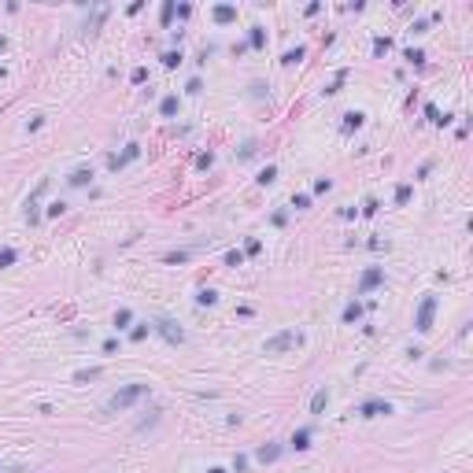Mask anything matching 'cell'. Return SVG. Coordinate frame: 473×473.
Segmentation results:
<instances>
[{
	"label": "cell",
	"instance_id": "cell-8",
	"mask_svg": "<svg viewBox=\"0 0 473 473\" xmlns=\"http://www.w3.org/2000/svg\"><path fill=\"white\" fill-rule=\"evenodd\" d=\"M281 451H285L281 444H262V448H255V458H259V462H278Z\"/></svg>",
	"mask_w": 473,
	"mask_h": 473
},
{
	"label": "cell",
	"instance_id": "cell-5",
	"mask_svg": "<svg viewBox=\"0 0 473 473\" xmlns=\"http://www.w3.org/2000/svg\"><path fill=\"white\" fill-rule=\"evenodd\" d=\"M381 414H392V403L388 400H366V403H358V418H381Z\"/></svg>",
	"mask_w": 473,
	"mask_h": 473
},
{
	"label": "cell",
	"instance_id": "cell-25",
	"mask_svg": "<svg viewBox=\"0 0 473 473\" xmlns=\"http://www.w3.org/2000/svg\"><path fill=\"white\" fill-rule=\"evenodd\" d=\"M240 262H244V252H226V266H240Z\"/></svg>",
	"mask_w": 473,
	"mask_h": 473
},
{
	"label": "cell",
	"instance_id": "cell-35",
	"mask_svg": "<svg viewBox=\"0 0 473 473\" xmlns=\"http://www.w3.org/2000/svg\"><path fill=\"white\" fill-rule=\"evenodd\" d=\"M166 262H188V252H170Z\"/></svg>",
	"mask_w": 473,
	"mask_h": 473
},
{
	"label": "cell",
	"instance_id": "cell-27",
	"mask_svg": "<svg viewBox=\"0 0 473 473\" xmlns=\"http://www.w3.org/2000/svg\"><path fill=\"white\" fill-rule=\"evenodd\" d=\"M292 207H296V211H304V207H310V196H307V192H296V196H292Z\"/></svg>",
	"mask_w": 473,
	"mask_h": 473
},
{
	"label": "cell",
	"instance_id": "cell-41",
	"mask_svg": "<svg viewBox=\"0 0 473 473\" xmlns=\"http://www.w3.org/2000/svg\"><path fill=\"white\" fill-rule=\"evenodd\" d=\"M211 473H226V470H211Z\"/></svg>",
	"mask_w": 473,
	"mask_h": 473
},
{
	"label": "cell",
	"instance_id": "cell-7",
	"mask_svg": "<svg viewBox=\"0 0 473 473\" xmlns=\"http://www.w3.org/2000/svg\"><path fill=\"white\" fill-rule=\"evenodd\" d=\"M140 156V144H126V152H122V156H111V170H122V166H126V163H134V159Z\"/></svg>",
	"mask_w": 473,
	"mask_h": 473
},
{
	"label": "cell",
	"instance_id": "cell-28",
	"mask_svg": "<svg viewBox=\"0 0 473 473\" xmlns=\"http://www.w3.org/2000/svg\"><path fill=\"white\" fill-rule=\"evenodd\" d=\"M300 60H304V48H292V52H285V60H281V63L292 67V63H300Z\"/></svg>",
	"mask_w": 473,
	"mask_h": 473
},
{
	"label": "cell",
	"instance_id": "cell-3",
	"mask_svg": "<svg viewBox=\"0 0 473 473\" xmlns=\"http://www.w3.org/2000/svg\"><path fill=\"white\" fill-rule=\"evenodd\" d=\"M296 344H300L296 329H281L278 336H270L266 344H262V352H266V355H281V352H288V348H296Z\"/></svg>",
	"mask_w": 473,
	"mask_h": 473
},
{
	"label": "cell",
	"instance_id": "cell-40",
	"mask_svg": "<svg viewBox=\"0 0 473 473\" xmlns=\"http://www.w3.org/2000/svg\"><path fill=\"white\" fill-rule=\"evenodd\" d=\"M4 48H8V41H4V37H0V52H4Z\"/></svg>",
	"mask_w": 473,
	"mask_h": 473
},
{
	"label": "cell",
	"instance_id": "cell-38",
	"mask_svg": "<svg viewBox=\"0 0 473 473\" xmlns=\"http://www.w3.org/2000/svg\"><path fill=\"white\" fill-rule=\"evenodd\" d=\"M185 89H188V92H200V89H204V82H200V78H188Z\"/></svg>",
	"mask_w": 473,
	"mask_h": 473
},
{
	"label": "cell",
	"instance_id": "cell-14",
	"mask_svg": "<svg viewBox=\"0 0 473 473\" xmlns=\"http://www.w3.org/2000/svg\"><path fill=\"white\" fill-rule=\"evenodd\" d=\"M104 18H108V4H100V8H96V12H92V18H89V26H85V30H89V34H92V30H96V26L104 22Z\"/></svg>",
	"mask_w": 473,
	"mask_h": 473
},
{
	"label": "cell",
	"instance_id": "cell-21",
	"mask_svg": "<svg viewBox=\"0 0 473 473\" xmlns=\"http://www.w3.org/2000/svg\"><path fill=\"white\" fill-rule=\"evenodd\" d=\"M130 322H134V310H130V307H122L118 314H115V329H126Z\"/></svg>",
	"mask_w": 473,
	"mask_h": 473
},
{
	"label": "cell",
	"instance_id": "cell-29",
	"mask_svg": "<svg viewBox=\"0 0 473 473\" xmlns=\"http://www.w3.org/2000/svg\"><path fill=\"white\" fill-rule=\"evenodd\" d=\"M159 18H163V26H170V18H174V0H166V4H163V12H159Z\"/></svg>",
	"mask_w": 473,
	"mask_h": 473
},
{
	"label": "cell",
	"instance_id": "cell-36",
	"mask_svg": "<svg viewBox=\"0 0 473 473\" xmlns=\"http://www.w3.org/2000/svg\"><path fill=\"white\" fill-rule=\"evenodd\" d=\"M377 207H381V204H377V200H374V196H370V200H366V204H362V214H377Z\"/></svg>",
	"mask_w": 473,
	"mask_h": 473
},
{
	"label": "cell",
	"instance_id": "cell-30",
	"mask_svg": "<svg viewBox=\"0 0 473 473\" xmlns=\"http://www.w3.org/2000/svg\"><path fill=\"white\" fill-rule=\"evenodd\" d=\"M388 48H392V41H388V37H377V41H374V52H377V56H384Z\"/></svg>",
	"mask_w": 473,
	"mask_h": 473
},
{
	"label": "cell",
	"instance_id": "cell-24",
	"mask_svg": "<svg viewBox=\"0 0 473 473\" xmlns=\"http://www.w3.org/2000/svg\"><path fill=\"white\" fill-rule=\"evenodd\" d=\"M148 329H152L148 322H140V326H134V329H130V340H144V336H148Z\"/></svg>",
	"mask_w": 473,
	"mask_h": 473
},
{
	"label": "cell",
	"instance_id": "cell-26",
	"mask_svg": "<svg viewBox=\"0 0 473 473\" xmlns=\"http://www.w3.org/2000/svg\"><path fill=\"white\" fill-rule=\"evenodd\" d=\"M178 63H182V52H178V48H170V52L163 56V67H178Z\"/></svg>",
	"mask_w": 473,
	"mask_h": 473
},
{
	"label": "cell",
	"instance_id": "cell-9",
	"mask_svg": "<svg viewBox=\"0 0 473 473\" xmlns=\"http://www.w3.org/2000/svg\"><path fill=\"white\" fill-rule=\"evenodd\" d=\"M292 451H307L310 448V425H304V429H296L292 432V444H288Z\"/></svg>",
	"mask_w": 473,
	"mask_h": 473
},
{
	"label": "cell",
	"instance_id": "cell-22",
	"mask_svg": "<svg viewBox=\"0 0 473 473\" xmlns=\"http://www.w3.org/2000/svg\"><path fill=\"white\" fill-rule=\"evenodd\" d=\"M358 318H362V307H358V304H348V307H344V322H358Z\"/></svg>",
	"mask_w": 473,
	"mask_h": 473
},
{
	"label": "cell",
	"instance_id": "cell-34",
	"mask_svg": "<svg viewBox=\"0 0 473 473\" xmlns=\"http://www.w3.org/2000/svg\"><path fill=\"white\" fill-rule=\"evenodd\" d=\"M329 188H333V182H329V178H318V182H314V192H329Z\"/></svg>",
	"mask_w": 473,
	"mask_h": 473
},
{
	"label": "cell",
	"instance_id": "cell-2",
	"mask_svg": "<svg viewBox=\"0 0 473 473\" xmlns=\"http://www.w3.org/2000/svg\"><path fill=\"white\" fill-rule=\"evenodd\" d=\"M152 329H156V333L166 340V344H174V348H178V344H185V329L178 326L174 318H166V314H159V318L152 322Z\"/></svg>",
	"mask_w": 473,
	"mask_h": 473
},
{
	"label": "cell",
	"instance_id": "cell-37",
	"mask_svg": "<svg viewBox=\"0 0 473 473\" xmlns=\"http://www.w3.org/2000/svg\"><path fill=\"white\" fill-rule=\"evenodd\" d=\"M410 30H414V34H425V30H429V18H418V22H414Z\"/></svg>",
	"mask_w": 473,
	"mask_h": 473
},
{
	"label": "cell",
	"instance_id": "cell-32",
	"mask_svg": "<svg viewBox=\"0 0 473 473\" xmlns=\"http://www.w3.org/2000/svg\"><path fill=\"white\" fill-rule=\"evenodd\" d=\"M130 82H134V85H144V82H148V70H144V67H137L134 74H130Z\"/></svg>",
	"mask_w": 473,
	"mask_h": 473
},
{
	"label": "cell",
	"instance_id": "cell-1",
	"mask_svg": "<svg viewBox=\"0 0 473 473\" xmlns=\"http://www.w3.org/2000/svg\"><path fill=\"white\" fill-rule=\"evenodd\" d=\"M148 396V384H140V381H134V384H126V388H118L115 396H111L108 403H104V410L108 414H118V410H130L134 403H140Z\"/></svg>",
	"mask_w": 473,
	"mask_h": 473
},
{
	"label": "cell",
	"instance_id": "cell-12",
	"mask_svg": "<svg viewBox=\"0 0 473 473\" xmlns=\"http://www.w3.org/2000/svg\"><path fill=\"white\" fill-rule=\"evenodd\" d=\"M326 403H329V392L326 388L314 392V400H310V414H322V410H326Z\"/></svg>",
	"mask_w": 473,
	"mask_h": 473
},
{
	"label": "cell",
	"instance_id": "cell-16",
	"mask_svg": "<svg viewBox=\"0 0 473 473\" xmlns=\"http://www.w3.org/2000/svg\"><path fill=\"white\" fill-rule=\"evenodd\" d=\"M89 178H92V170H85V166H78V170H74V174L67 178V182H70V185H89Z\"/></svg>",
	"mask_w": 473,
	"mask_h": 473
},
{
	"label": "cell",
	"instance_id": "cell-15",
	"mask_svg": "<svg viewBox=\"0 0 473 473\" xmlns=\"http://www.w3.org/2000/svg\"><path fill=\"white\" fill-rule=\"evenodd\" d=\"M248 44H252V48H262V44H266V34H262V26H252Z\"/></svg>",
	"mask_w": 473,
	"mask_h": 473
},
{
	"label": "cell",
	"instance_id": "cell-11",
	"mask_svg": "<svg viewBox=\"0 0 473 473\" xmlns=\"http://www.w3.org/2000/svg\"><path fill=\"white\" fill-rule=\"evenodd\" d=\"M362 111H348V115H344V134H352V130H358V126H362Z\"/></svg>",
	"mask_w": 473,
	"mask_h": 473
},
{
	"label": "cell",
	"instance_id": "cell-23",
	"mask_svg": "<svg viewBox=\"0 0 473 473\" xmlns=\"http://www.w3.org/2000/svg\"><path fill=\"white\" fill-rule=\"evenodd\" d=\"M100 377V366H92V370H78L74 374V381H96Z\"/></svg>",
	"mask_w": 473,
	"mask_h": 473
},
{
	"label": "cell",
	"instance_id": "cell-17",
	"mask_svg": "<svg viewBox=\"0 0 473 473\" xmlns=\"http://www.w3.org/2000/svg\"><path fill=\"white\" fill-rule=\"evenodd\" d=\"M159 111H163L166 118H174V115H178V96H163V104H159Z\"/></svg>",
	"mask_w": 473,
	"mask_h": 473
},
{
	"label": "cell",
	"instance_id": "cell-6",
	"mask_svg": "<svg viewBox=\"0 0 473 473\" xmlns=\"http://www.w3.org/2000/svg\"><path fill=\"white\" fill-rule=\"evenodd\" d=\"M377 285H384V270L381 266H370L362 274V278H358V296H366V292H374Z\"/></svg>",
	"mask_w": 473,
	"mask_h": 473
},
{
	"label": "cell",
	"instance_id": "cell-13",
	"mask_svg": "<svg viewBox=\"0 0 473 473\" xmlns=\"http://www.w3.org/2000/svg\"><path fill=\"white\" fill-rule=\"evenodd\" d=\"M255 182H259V185H274V182H278V166H262Z\"/></svg>",
	"mask_w": 473,
	"mask_h": 473
},
{
	"label": "cell",
	"instance_id": "cell-10",
	"mask_svg": "<svg viewBox=\"0 0 473 473\" xmlns=\"http://www.w3.org/2000/svg\"><path fill=\"white\" fill-rule=\"evenodd\" d=\"M236 18V8L233 4H218L214 8V22H233Z\"/></svg>",
	"mask_w": 473,
	"mask_h": 473
},
{
	"label": "cell",
	"instance_id": "cell-4",
	"mask_svg": "<svg viewBox=\"0 0 473 473\" xmlns=\"http://www.w3.org/2000/svg\"><path fill=\"white\" fill-rule=\"evenodd\" d=\"M432 314H436V296H425L418 304V314H414V329H418V333H429L432 329Z\"/></svg>",
	"mask_w": 473,
	"mask_h": 473
},
{
	"label": "cell",
	"instance_id": "cell-19",
	"mask_svg": "<svg viewBox=\"0 0 473 473\" xmlns=\"http://www.w3.org/2000/svg\"><path fill=\"white\" fill-rule=\"evenodd\" d=\"M196 304H200V307H214V304H218V296H214L211 288H200V296H196Z\"/></svg>",
	"mask_w": 473,
	"mask_h": 473
},
{
	"label": "cell",
	"instance_id": "cell-39",
	"mask_svg": "<svg viewBox=\"0 0 473 473\" xmlns=\"http://www.w3.org/2000/svg\"><path fill=\"white\" fill-rule=\"evenodd\" d=\"M233 470H236V473H244V470H248V458H244V455H236V462H233Z\"/></svg>",
	"mask_w": 473,
	"mask_h": 473
},
{
	"label": "cell",
	"instance_id": "cell-33",
	"mask_svg": "<svg viewBox=\"0 0 473 473\" xmlns=\"http://www.w3.org/2000/svg\"><path fill=\"white\" fill-rule=\"evenodd\" d=\"M406 60H410L414 67H422V63H425V52H418V48H410V52H406Z\"/></svg>",
	"mask_w": 473,
	"mask_h": 473
},
{
	"label": "cell",
	"instance_id": "cell-31",
	"mask_svg": "<svg viewBox=\"0 0 473 473\" xmlns=\"http://www.w3.org/2000/svg\"><path fill=\"white\" fill-rule=\"evenodd\" d=\"M406 200H410V185H400V188H396V204H406Z\"/></svg>",
	"mask_w": 473,
	"mask_h": 473
},
{
	"label": "cell",
	"instance_id": "cell-20",
	"mask_svg": "<svg viewBox=\"0 0 473 473\" xmlns=\"http://www.w3.org/2000/svg\"><path fill=\"white\" fill-rule=\"evenodd\" d=\"M15 259H18V252H15V248H0V270H8Z\"/></svg>",
	"mask_w": 473,
	"mask_h": 473
},
{
	"label": "cell",
	"instance_id": "cell-18",
	"mask_svg": "<svg viewBox=\"0 0 473 473\" xmlns=\"http://www.w3.org/2000/svg\"><path fill=\"white\" fill-rule=\"evenodd\" d=\"M425 115H429L432 122H436V126H448V122H451L448 115H440V108H436V104H429V108H425Z\"/></svg>",
	"mask_w": 473,
	"mask_h": 473
}]
</instances>
